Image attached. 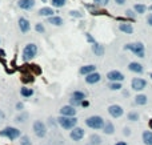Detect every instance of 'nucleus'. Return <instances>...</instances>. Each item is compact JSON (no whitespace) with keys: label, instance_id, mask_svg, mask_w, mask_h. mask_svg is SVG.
Wrapping results in <instances>:
<instances>
[{"label":"nucleus","instance_id":"obj_1","mask_svg":"<svg viewBox=\"0 0 152 145\" xmlns=\"http://www.w3.org/2000/svg\"><path fill=\"white\" fill-rule=\"evenodd\" d=\"M37 45H36L35 43H28L25 44L23 48V52H21V60L24 63H27V61H31L32 59H35V56L37 55Z\"/></svg>","mask_w":152,"mask_h":145},{"label":"nucleus","instance_id":"obj_2","mask_svg":"<svg viewBox=\"0 0 152 145\" xmlns=\"http://www.w3.org/2000/svg\"><path fill=\"white\" fill-rule=\"evenodd\" d=\"M0 137H5L9 141H15L21 137V132L15 126H5L3 130H0Z\"/></svg>","mask_w":152,"mask_h":145},{"label":"nucleus","instance_id":"obj_3","mask_svg":"<svg viewBox=\"0 0 152 145\" xmlns=\"http://www.w3.org/2000/svg\"><path fill=\"white\" fill-rule=\"evenodd\" d=\"M58 124L62 126L63 129L66 130H70V129H74L76 124H78V118L76 117H64V116H60L58 118Z\"/></svg>","mask_w":152,"mask_h":145},{"label":"nucleus","instance_id":"obj_4","mask_svg":"<svg viewBox=\"0 0 152 145\" xmlns=\"http://www.w3.org/2000/svg\"><path fill=\"white\" fill-rule=\"evenodd\" d=\"M86 125L92 129H101L104 126V118L100 116H91L86 120Z\"/></svg>","mask_w":152,"mask_h":145},{"label":"nucleus","instance_id":"obj_5","mask_svg":"<svg viewBox=\"0 0 152 145\" xmlns=\"http://www.w3.org/2000/svg\"><path fill=\"white\" fill-rule=\"evenodd\" d=\"M32 129H33L35 136L39 138L46 137V134H47V126H46V124H44L43 121H40V120H36V121L33 122Z\"/></svg>","mask_w":152,"mask_h":145},{"label":"nucleus","instance_id":"obj_6","mask_svg":"<svg viewBox=\"0 0 152 145\" xmlns=\"http://www.w3.org/2000/svg\"><path fill=\"white\" fill-rule=\"evenodd\" d=\"M125 49L132 51L137 57H144V45L141 43H133V44H127L124 47Z\"/></svg>","mask_w":152,"mask_h":145},{"label":"nucleus","instance_id":"obj_7","mask_svg":"<svg viewBox=\"0 0 152 145\" xmlns=\"http://www.w3.org/2000/svg\"><path fill=\"white\" fill-rule=\"evenodd\" d=\"M17 24H19V29L21 33H28L31 31V23L27 17H19Z\"/></svg>","mask_w":152,"mask_h":145},{"label":"nucleus","instance_id":"obj_8","mask_svg":"<svg viewBox=\"0 0 152 145\" xmlns=\"http://www.w3.org/2000/svg\"><path fill=\"white\" fill-rule=\"evenodd\" d=\"M36 1L35 0H17V7L24 11H31L35 7Z\"/></svg>","mask_w":152,"mask_h":145},{"label":"nucleus","instance_id":"obj_9","mask_svg":"<svg viewBox=\"0 0 152 145\" xmlns=\"http://www.w3.org/2000/svg\"><path fill=\"white\" fill-rule=\"evenodd\" d=\"M131 85H132V89H135V91H143V89L147 87V81H145L144 79H139V77H136V79H133L132 80Z\"/></svg>","mask_w":152,"mask_h":145},{"label":"nucleus","instance_id":"obj_10","mask_svg":"<svg viewBox=\"0 0 152 145\" xmlns=\"http://www.w3.org/2000/svg\"><path fill=\"white\" fill-rule=\"evenodd\" d=\"M60 115L64 116V117H75L76 109H75L74 107H71V105H64V107H62V109H60Z\"/></svg>","mask_w":152,"mask_h":145},{"label":"nucleus","instance_id":"obj_11","mask_svg":"<svg viewBox=\"0 0 152 145\" xmlns=\"http://www.w3.org/2000/svg\"><path fill=\"white\" fill-rule=\"evenodd\" d=\"M70 136L74 141H80V140L84 137V129H82V128H76V126H75L74 130H71Z\"/></svg>","mask_w":152,"mask_h":145},{"label":"nucleus","instance_id":"obj_12","mask_svg":"<svg viewBox=\"0 0 152 145\" xmlns=\"http://www.w3.org/2000/svg\"><path fill=\"white\" fill-rule=\"evenodd\" d=\"M108 112L112 117H120V116H123V113H124L123 108H121L120 105H116V104H115V105H111V107L108 108Z\"/></svg>","mask_w":152,"mask_h":145},{"label":"nucleus","instance_id":"obj_13","mask_svg":"<svg viewBox=\"0 0 152 145\" xmlns=\"http://www.w3.org/2000/svg\"><path fill=\"white\" fill-rule=\"evenodd\" d=\"M107 77H108L111 81H123L124 80L123 73H120L119 71H111V72L107 73Z\"/></svg>","mask_w":152,"mask_h":145},{"label":"nucleus","instance_id":"obj_14","mask_svg":"<svg viewBox=\"0 0 152 145\" xmlns=\"http://www.w3.org/2000/svg\"><path fill=\"white\" fill-rule=\"evenodd\" d=\"M100 81V75L99 73H90V75H87L86 77V83H88V84H96V83H99Z\"/></svg>","mask_w":152,"mask_h":145},{"label":"nucleus","instance_id":"obj_15","mask_svg":"<svg viewBox=\"0 0 152 145\" xmlns=\"http://www.w3.org/2000/svg\"><path fill=\"white\" fill-rule=\"evenodd\" d=\"M128 69L129 71H132V72H136V73H141L143 72V65L136 63V61H132V63H129L128 64Z\"/></svg>","mask_w":152,"mask_h":145},{"label":"nucleus","instance_id":"obj_16","mask_svg":"<svg viewBox=\"0 0 152 145\" xmlns=\"http://www.w3.org/2000/svg\"><path fill=\"white\" fill-rule=\"evenodd\" d=\"M54 9L51 7H43L39 9V15L40 16H44V17H51V16H54Z\"/></svg>","mask_w":152,"mask_h":145},{"label":"nucleus","instance_id":"obj_17","mask_svg":"<svg viewBox=\"0 0 152 145\" xmlns=\"http://www.w3.org/2000/svg\"><path fill=\"white\" fill-rule=\"evenodd\" d=\"M33 93H35V92H33L32 88H28V87H21V88H20V95L23 96V97H25V99L32 97Z\"/></svg>","mask_w":152,"mask_h":145},{"label":"nucleus","instance_id":"obj_18","mask_svg":"<svg viewBox=\"0 0 152 145\" xmlns=\"http://www.w3.org/2000/svg\"><path fill=\"white\" fill-rule=\"evenodd\" d=\"M48 23L52 25H56V27H60V25H63V19L60 16H51V17H48Z\"/></svg>","mask_w":152,"mask_h":145},{"label":"nucleus","instance_id":"obj_19","mask_svg":"<svg viewBox=\"0 0 152 145\" xmlns=\"http://www.w3.org/2000/svg\"><path fill=\"white\" fill-rule=\"evenodd\" d=\"M95 65H84V67H82L80 68V75H90V73H94L95 72Z\"/></svg>","mask_w":152,"mask_h":145},{"label":"nucleus","instance_id":"obj_20","mask_svg":"<svg viewBox=\"0 0 152 145\" xmlns=\"http://www.w3.org/2000/svg\"><path fill=\"white\" fill-rule=\"evenodd\" d=\"M92 51H94V53L96 56H103L104 55V47L98 44V43H95L94 45H92Z\"/></svg>","mask_w":152,"mask_h":145},{"label":"nucleus","instance_id":"obj_21","mask_svg":"<svg viewBox=\"0 0 152 145\" xmlns=\"http://www.w3.org/2000/svg\"><path fill=\"white\" fill-rule=\"evenodd\" d=\"M143 141L145 145H152V132L151 130H145L143 133Z\"/></svg>","mask_w":152,"mask_h":145},{"label":"nucleus","instance_id":"obj_22","mask_svg":"<svg viewBox=\"0 0 152 145\" xmlns=\"http://www.w3.org/2000/svg\"><path fill=\"white\" fill-rule=\"evenodd\" d=\"M72 99L78 100V101L82 103V101H84V99H86V93L82 91H75L74 93H72Z\"/></svg>","mask_w":152,"mask_h":145},{"label":"nucleus","instance_id":"obj_23","mask_svg":"<svg viewBox=\"0 0 152 145\" xmlns=\"http://www.w3.org/2000/svg\"><path fill=\"white\" fill-rule=\"evenodd\" d=\"M103 130H104L105 134H112L115 132V126L111 122H104V126H103Z\"/></svg>","mask_w":152,"mask_h":145},{"label":"nucleus","instance_id":"obj_24","mask_svg":"<svg viewBox=\"0 0 152 145\" xmlns=\"http://www.w3.org/2000/svg\"><path fill=\"white\" fill-rule=\"evenodd\" d=\"M147 96L145 95H137L136 97H135V103L137 104V105H145L147 104Z\"/></svg>","mask_w":152,"mask_h":145},{"label":"nucleus","instance_id":"obj_25","mask_svg":"<svg viewBox=\"0 0 152 145\" xmlns=\"http://www.w3.org/2000/svg\"><path fill=\"white\" fill-rule=\"evenodd\" d=\"M27 118H28V113H25V112H21L20 115H17L15 117V121L16 122H20V124H24V122L27 121Z\"/></svg>","mask_w":152,"mask_h":145},{"label":"nucleus","instance_id":"obj_26","mask_svg":"<svg viewBox=\"0 0 152 145\" xmlns=\"http://www.w3.org/2000/svg\"><path fill=\"white\" fill-rule=\"evenodd\" d=\"M101 144V138L98 134H92L90 137V145H100Z\"/></svg>","mask_w":152,"mask_h":145},{"label":"nucleus","instance_id":"obj_27","mask_svg":"<svg viewBox=\"0 0 152 145\" xmlns=\"http://www.w3.org/2000/svg\"><path fill=\"white\" fill-rule=\"evenodd\" d=\"M120 31H123V32H125V33H132L133 32V28L131 24H120Z\"/></svg>","mask_w":152,"mask_h":145},{"label":"nucleus","instance_id":"obj_28","mask_svg":"<svg viewBox=\"0 0 152 145\" xmlns=\"http://www.w3.org/2000/svg\"><path fill=\"white\" fill-rule=\"evenodd\" d=\"M19 140H20V141H19L20 145H32V142H31V140H29V137H28V136H25V134H23V136H21Z\"/></svg>","mask_w":152,"mask_h":145},{"label":"nucleus","instance_id":"obj_29","mask_svg":"<svg viewBox=\"0 0 152 145\" xmlns=\"http://www.w3.org/2000/svg\"><path fill=\"white\" fill-rule=\"evenodd\" d=\"M51 1H52V5H54V7H56V8L64 7V5H66V3H67V0H51Z\"/></svg>","mask_w":152,"mask_h":145},{"label":"nucleus","instance_id":"obj_30","mask_svg":"<svg viewBox=\"0 0 152 145\" xmlns=\"http://www.w3.org/2000/svg\"><path fill=\"white\" fill-rule=\"evenodd\" d=\"M128 120L129 121H137V120H139V113H137V112H129Z\"/></svg>","mask_w":152,"mask_h":145},{"label":"nucleus","instance_id":"obj_31","mask_svg":"<svg viewBox=\"0 0 152 145\" xmlns=\"http://www.w3.org/2000/svg\"><path fill=\"white\" fill-rule=\"evenodd\" d=\"M135 11H136L137 13H144L145 5H143V4H136V5H135Z\"/></svg>","mask_w":152,"mask_h":145},{"label":"nucleus","instance_id":"obj_32","mask_svg":"<svg viewBox=\"0 0 152 145\" xmlns=\"http://www.w3.org/2000/svg\"><path fill=\"white\" fill-rule=\"evenodd\" d=\"M35 29H36V32H39V33H44V32H46V28H44V25L42 23H36Z\"/></svg>","mask_w":152,"mask_h":145},{"label":"nucleus","instance_id":"obj_33","mask_svg":"<svg viewBox=\"0 0 152 145\" xmlns=\"http://www.w3.org/2000/svg\"><path fill=\"white\" fill-rule=\"evenodd\" d=\"M21 80H23L24 83H32V81H33V77H32V75H25V76H23Z\"/></svg>","mask_w":152,"mask_h":145},{"label":"nucleus","instance_id":"obj_34","mask_svg":"<svg viewBox=\"0 0 152 145\" xmlns=\"http://www.w3.org/2000/svg\"><path fill=\"white\" fill-rule=\"evenodd\" d=\"M109 88H111L112 91H117V89L121 88V85L119 84V83H111V84H109Z\"/></svg>","mask_w":152,"mask_h":145},{"label":"nucleus","instance_id":"obj_35","mask_svg":"<svg viewBox=\"0 0 152 145\" xmlns=\"http://www.w3.org/2000/svg\"><path fill=\"white\" fill-rule=\"evenodd\" d=\"M15 109L16 111H19V112H23V109H24V104L23 103H16L15 104Z\"/></svg>","mask_w":152,"mask_h":145},{"label":"nucleus","instance_id":"obj_36","mask_svg":"<svg viewBox=\"0 0 152 145\" xmlns=\"http://www.w3.org/2000/svg\"><path fill=\"white\" fill-rule=\"evenodd\" d=\"M70 15L72 16V17H82V13H80L79 11H71Z\"/></svg>","mask_w":152,"mask_h":145},{"label":"nucleus","instance_id":"obj_37","mask_svg":"<svg viewBox=\"0 0 152 145\" xmlns=\"http://www.w3.org/2000/svg\"><path fill=\"white\" fill-rule=\"evenodd\" d=\"M80 101H78V100H75V99H71V107H78V105H80Z\"/></svg>","mask_w":152,"mask_h":145},{"label":"nucleus","instance_id":"obj_38","mask_svg":"<svg viewBox=\"0 0 152 145\" xmlns=\"http://www.w3.org/2000/svg\"><path fill=\"white\" fill-rule=\"evenodd\" d=\"M94 1L98 4V5H105V4L108 3V0H94Z\"/></svg>","mask_w":152,"mask_h":145},{"label":"nucleus","instance_id":"obj_39","mask_svg":"<svg viewBox=\"0 0 152 145\" xmlns=\"http://www.w3.org/2000/svg\"><path fill=\"white\" fill-rule=\"evenodd\" d=\"M4 120H5V112L0 109V124H1Z\"/></svg>","mask_w":152,"mask_h":145},{"label":"nucleus","instance_id":"obj_40","mask_svg":"<svg viewBox=\"0 0 152 145\" xmlns=\"http://www.w3.org/2000/svg\"><path fill=\"white\" fill-rule=\"evenodd\" d=\"M125 13H127V16H128V17H132V19H135V13H133L132 9H127V12H125Z\"/></svg>","mask_w":152,"mask_h":145},{"label":"nucleus","instance_id":"obj_41","mask_svg":"<svg viewBox=\"0 0 152 145\" xmlns=\"http://www.w3.org/2000/svg\"><path fill=\"white\" fill-rule=\"evenodd\" d=\"M87 40H88V41H91L92 44H95V40H94V37H92L91 35H87Z\"/></svg>","mask_w":152,"mask_h":145},{"label":"nucleus","instance_id":"obj_42","mask_svg":"<svg viewBox=\"0 0 152 145\" xmlns=\"http://www.w3.org/2000/svg\"><path fill=\"white\" fill-rule=\"evenodd\" d=\"M147 23L152 27V13H151V15H148V17H147Z\"/></svg>","mask_w":152,"mask_h":145},{"label":"nucleus","instance_id":"obj_43","mask_svg":"<svg viewBox=\"0 0 152 145\" xmlns=\"http://www.w3.org/2000/svg\"><path fill=\"white\" fill-rule=\"evenodd\" d=\"M116 1V4H119V5H123V4H125V0H115Z\"/></svg>","mask_w":152,"mask_h":145},{"label":"nucleus","instance_id":"obj_44","mask_svg":"<svg viewBox=\"0 0 152 145\" xmlns=\"http://www.w3.org/2000/svg\"><path fill=\"white\" fill-rule=\"evenodd\" d=\"M0 57H5V52H4V49H1V48H0Z\"/></svg>","mask_w":152,"mask_h":145},{"label":"nucleus","instance_id":"obj_45","mask_svg":"<svg viewBox=\"0 0 152 145\" xmlns=\"http://www.w3.org/2000/svg\"><path fill=\"white\" fill-rule=\"evenodd\" d=\"M80 105H82V107H88V101H86V100H84V101H82V104H80Z\"/></svg>","mask_w":152,"mask_h":145},{"label":"nucleus","instance_id":"obj_46","mask_svg":"<svg viewBox=\"0 0 152 145\" xmlns=\"http://www.w3.org/2000/svg\"><path fill=\"white\" fill-rule=\"evenodd\" d=\"M124 134H125V136H129V129H128V128H125V129H124Z\"/></svg>","mask_w":152,"mask_h":145},{"label":"nucleus","instance_id":"obj_47","mask_svg":"<svg viewBox=\"0 0 152 145\" xmlns=\"http://www.w3.org/2000/svg\"><path fill=\"white\" fill-rule=\"evenodd\" d=\"M116 145H127V144H125V142H117Z\"/></svg>","mask_w":152,"mask_h":145},{"label":"nucleus","instance_id":"obj_48","mask_svg":"<svg viewBox=\"0 0 152 145\" xmlns=\"http://www.w3.org/2000/svg\"><path fill=\"white\" fill-rule=\"evenodd\" d=\"M149 9H151V11H152V5H151V7H149Z\"/></svg>","mask_w":152,"mask_h":145},{"label":"nucleus","instance_id":"obj_49","mask_svg":"<svg viewBox=\"0 0 152 145\" xmlns=\"http://www.w3.org/2000/svg\"><path fill=\"white\" fill-rule=\"evenodd\" d=\"M43 1H44V3H46V1H47V0H43Z\"/></svg>","mask_w":152,"mask_h":145},{"label":"nucleus","instance_id":"obj_50","mask_svg":"<svg viewBox=\"0 0 152 145\" xmlns=\"http://www.w3.org/2000/svg\"><path fill=\"white\" fill-rule=\"evenodd\" d=\"M0 43H1V39H0Z\"/></svg>","mask_w":152,"mask_h":145},{"label":"nucleus","instance_id":"obj_51","mask_svg":"<svg viewBox=\"0 0 152 145\" xmlns=\"http://www.w3.org/2000/svg\"><path fill=\"white\" fill-rule=\"evenodd\" d=\"M151 77H152V75H151Z\"/></svg>","mask_w":152,"mask_h":145}]
</instances>
